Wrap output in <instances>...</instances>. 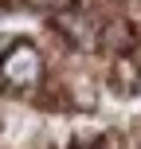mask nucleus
<instances>
[{
  "instance_id": "f257e3e1",
  "label": "nucleus",
  "mask_w": 141,
  "mask_h": 149,
  "mask_svg": "<svg viewBox=\"0 0 141 149\" xmlns=\"http://www.w3.org/2000/svg\"><path fill=\"white\" fill-rule=\"evenodd\" d=\"M102 86H106V98H114V102H133V98H141V59L137 55L106 59Z\"/></svg>"
}]
</instances>
